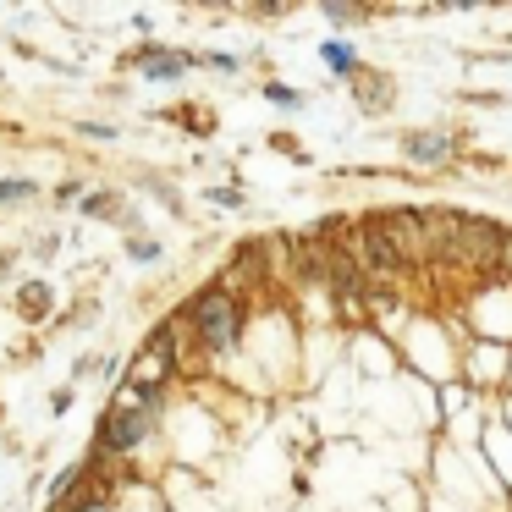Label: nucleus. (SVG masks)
I'll list each match as a JSON object with an SVG mask.
<instances>
[{
	"instance_id": "f257e3e1",
	"label": "nucleus",
	"mask_w": 512,
	"mask_h": 512,
	"mask_svg": "<svg viewBox=\"0 0 512 512\" xmlns=\"http://www.w3.org/2000/svg\"><path fill=\"white\" fill-rule=\"evenodd\" d=\"M446 248H452V259H463V265H479V259H501V232L490 221H463L457 215L452 221V237H446Z\"/></svg>"
},
{
	"instance_id": "f03ea898",
	"label": "nucleus",
	"mask_w": 512,
	"mask_h": 512,
	"mask_svg": "<svg viewBox=\"0 0 512 512\" xmlns=\"http://www.w3.org/2000/svg\"><path fill=\"white\" fill-rule=\"evenodd\" d=\"M199 331H204V342H210L215 353L237 342V303L226 298V292H210V298L199 303Z\"/></svg>"
},
{
	"instance_id": "7ed1b4c3",
	"label": "nucleus",
	"mask_w": 512,
	"mask_h": 512,
	"mask_svg": "<svg viewBox=\"0 0 512 512\" xmlns=\"http://www.w3.org/2000/svg\"><path fill=\"white\" fill-rule=\"evenodd\" d=\"M144 430H149V408H111L105 413V446H133V441H144Z\"/></svg>"
},
{
	"instance_id": "20e7f679",
	"label": "nucleus",
	"mask_w": 512,
	"mask_h": 512,
	"mask_svg": "<svg viewBox=\"0 0 512 512\" xmlns=\"http://www.w3.org/2000/svg\"><path fill=\"white\" fill-rule=\"evenodd\" d=\"M408 149H413L419 160H446V149H452V144H446V138H435V133H413Z\"/></svg>"
},
{
	"instance_id": "39448f33",
	"label": "nucleus",
	"mask_w": 512,
	"mask_h": 512,
	"mask_svg": "<svg viewBox=\"0 0 512 512\" xmlns=\"http://www.w3.org/2000/svg\"><path fill=\"white\" fill-rule=\"evenodd\" d=\"M182 72V56H149L144 61V78H177Z\"/></svg>"
},
{
	"instance_id": "423d86ee",
	"label": "nucleus",
	"mask_w": 512,
	"mask_h": 512,
	"mask_svg": "<svg viewBox=\"0 0 512 512\" xmlns=\"http://www.w3.org/2000/svg\"><path fill=\"white\" fill-rule=\"evenodd\" d=\"M45 309H50V287H39V281L23 287V314H45Z\"/></svg>"
},
{
	"instance_id": "0eeeda50",
	"label": "nucleus",
	"mask_w": 512,
	"mask_h": 512,
	"mask_svg": "<svg viewBox=\"0 0 512 512\" xmlns=\"http://www.w3.org/2000/svg\"><path fill=\"white\" fill-rule=\"evenodd\" d=\"M325 61H331L336 72H347V67H353V50H347V45H325Z\"/></svg>"
},
{
	"instance_id": "6e6552de",
	"label": "nucleus",
	"mask_w": 512,
	"mask_h": 512,
	"mask_svg": "<svg viewBox=\"0 0 512 512\" xmlns=\"http://www.w3.org/2000/svg\"><path fill=\"white\" fill-rule=\"evenodd\" d=\"M28 193H34V182H0V204H6V199H28Z\"/></svg>"
},
{
	"instance_id": "1a4fd4ad",
	"label": "nucleus",
	"mask_w": 512,
	"mask_h": 512,
	"mask_svg": "<svg viewBox=\"0 0 512 512\" xmlns=\"http://www.w3.org/2000/svg\"><path fill=\"white\" fill-rule=\"evenodd\" d=\"M89 210H94V215H111V210H116V199H111V193H94V199L83 204V215H89Z\"/></svg>"
}]
</instances>
